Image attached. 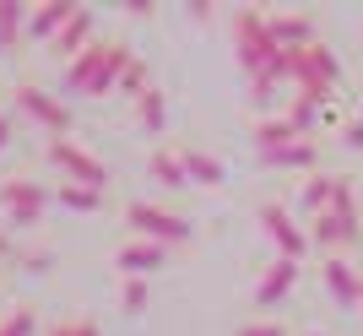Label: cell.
<instances>
[{"label": "cell", "mask_w": 363, "mask_h": 336, "mask_svg": "<svg viewBox=\"0 0 363 336\" xmlns=\"http://www.w3.org/2000/svg\"><path fill=\"white\" fill-rule=\"evenodd\" d=\"M233 49H239V65L250 77H266V65L277 60V38L266 28V11H233Z\"/></svg>", "instance_id": "6da1fadb"}, {"label": "cell", "mask_w": 363, "mask_h": 336, "mask_svg": "<svg viewBox=\"0 0 363 336\" xmlns=\"http://www.w3.org/2000/svg\"><path fill=\"white\" fill-rule=\"evenodd\" d=\"M125 223L136 228V239H152V245H190V217L168 212V206H152V201H130Z\"/></svg>", "instance_id": "7a4b0ae2"}, {"label": "cell", "mask_w": 363, "mask_h": 336, "mask_svg": "<svg viewBox=\"0 0 363 336\" xmlns=\"http://www.w3.org/2000/svg\"><path fill=\"white\" fill-rule=\"evenodd\" d=\"M49 163L60 168L65 184H87V190H98V196L108 190V168L98 163L87 147H76L71 136H55V141H49Z\"/></svg>", "instance_id": "3957f363"}, {"label": "cell", "mask_w": 363, "mask_h": 336, "mask_svg": "<svg viewBox=\"0 0 363 336\" xmlns=\"http://www.w3.org/2000/svg\"><path fill=\"white\" fill-rule=\"evenodd\" d=\"M49 201L55 196L33 179H6L0 184V212H6V223H16V228H33V223L49 212Z\"/></svg>", "instance_id": "277c9868"}, {"label": "cell", "mask_w": 363, "mask_h": 336, "mask_svg": "<svg viewBox=\"0 0 363 336\" xmlns=\"http://www.w3.org/2000/svg\"><path fill=\"white\" fill-rule=\"evenodd\" d=\"M260 228H266V239L277 245V255H282V260H303V255H309V228L293 223L288 206L266 201V206H260Z\"/></svg>", "instance_id": "5b68a950"}, {"label": "cell", "mask_w": 363, "mask_h": 336, "mask_svg": "<svg viewBox=\"0 0 363 336\" xmlns=\"http://www.w3.org/2000/svg\"><path fill=\"white\" fill-rule=\"evenodd\" d=\"M16 108H22L33 125H44L49 136H65V130H71V108L44 87H16Z\"/></svg>", "instance_id": "8992f818"}, {"label": "cell", "mask_w": 363, "mask_h": 336, "mask_svg": "<svg viewBox=\"0 0 363 336\" xmlns=\"http://www.w3.org/2000/svg\"><path fill=\"white\" fill-rule=\"evenodd\" d=\"M309 245H320L325 255L352 250V245H363V223H342L336 212H320V217H309Z\"/></svg>", "instance_id": "52a82bcc"}, {"label": "cell", "mask_w": 363, "mask_h": 336, "mask_svg": "<svg viewBox=\"0 0 363 336\" xmlns=\"http://www.w3.org/2000/svg\"><path fill=\"white\" fill-rule=\"evenodd\" d=\"M266 28H272L277 49H309V44H320V28H315V16H309V11H272V16H266Z\"/></svg>", "instance_id": "ba28073f"}, {"label": "cell", "mask_w": 363, "mask_h": 336, "mask_svg": "<svg viewBox=\"0 0 363 336\" xmlns=\"http://www.w3.org/2000/svg\"><path fill=\"white\" fill-rule=\"evenodd\" d=\"M104 65H108V44L98 38L92 49H82V55L65 65V92H76V98H92L98 77H104Z\"/></svg>", "instance_id": "9c48e42d"}, {"label": "cell", "mask_w": 363, "mask_h": 336, "mask_svg": "<svg viewBox=\"0 0 363 336\" xmlns=\"http://www.w3.org/2000/svg\"><path fill=\"white\" fill-rule=\"evenodd\" d=\"M320 276H325V288H331V298L342 309H358L363 304V271H352L342 255H325V260H320Z\"/></svg>", "instance_id": "30bf717a"}, {"label": "cell", "mask_w": 363, "mask_h": 336, "mask_svg": "<svg viewBox=\"0 0 363 336\" xmlns=\"http://www.w3.org/2000/svg\"><path fill=\"white\" fill-rule=\"evenodd\" d=\"M76 16V6L71 0H44V6H33V16H28V38L33 44H55L60 38V28Z\"/></svg>", "instance_id": "8fae6325"}, {"label": "cell", "mask_w": 363, "mask_h": 336, "mask_svg": "<svg viewBox=\"0 0 363 336\" xmlns=\"http://www.w3.org/2000/svg\"><path fill=\"white\" fill-rule=\"evenodd\" d=\"M293 282H298V260H282V255H277L272 266H266V276L255 282V304L272 309L277 298H288V293H293Z\"/></svg>", "instance_id": "7c38bea8"}, {"label": "cell", "mask_w": 363, "mask_h": 336, "mask_svg": "<svg viewBox=\"0 0 363 336\" xmlns=\"http://www.w3.org/2000/svg\"><path fill=\"white\" fill-rule=\"evenodd\" d=\"M168 260V245H152V239H130V245L120 250V271L136 276V282H147L157 266Z\"/></svg>", "instance_id": "4fadbf2b"}, {"label": "cell", "mask_w": 363, "mask_h": 336, "mask_svg": "<svg viewBox=\"0 0 363 336\" xmlns=\"http://www.w3.org/2000/svg\"><path fill=\"white\" fill-rule=\"evenodd\" d=\"M92 44H98V38H92V11H87V6H76V16L60 28V38H55L49 49H55V55H60V60L71 65L76 55H82V49H92Z\"/></svg>", "instance_id": "5bb4252c"}, {"label": "cell", "mask_w": 363, "mask_h": 336, "mask_svg": "<svg viewBox=\"0 0 363 336\" xmlns=\"http://www.w3.org/2000/svg\"><path fill=\"white\" fill-rule=\"evenodd\" d=\"M266 168H288V174H315V168H320V147H315V136H298L293 147H277V152H266Z\"/></svg>", "instance_id": "9a60e30c"}, {"label": "cell", "mask_w": 363, "mask_h": 336, "mask_svg": "<svg viewBox=\"0 0 363 336\" xmlns=\"http://www.w3.org/2000/svg\"><path fill=\"white\" fill-rule=\"evenodd\" d=\"M331 196H336V174H309L298 190V206L303 217H320V212H331Z\"/></svg>", "instance_id": "2e32d148"}, {"label": "cell", "mask_w": 363, "mask_h": 336, "mask_svg": "<svg viewBox=\"0 0 363 336\" xmlns=\"http://www.w3.org/2000/svg\"><path fill=\"white\" fill-rule=\"evenodd\" d=\"M147 168H152V179H163L168 190H184V184H190V174H184V157H179V147H157V152L147 157Z\"/></svg>", "instance_id": "e0dca14e"}, {"label": "cell", "mask_w": 363, "mask_h": 336, "mask_svg": "<svg viewBox=\"0 0 363 336\" xmlns=\"http://www.w3.org/2000/svg\"><path fill=\"white\" fill-rule=\"evenodd\" d=\"M184 157V174H190V184H223L228 179V168L217 163L212 152H201V147H179Z\"/></svg>", "instance_id": "ac0fdd59"}, {"label": "cell", "mask_w": 363, "mask_h": 336, "mask_svg": "<svg viewBox=\"0 0 363 336\" xmlns=\"http://www.w3.org/2000/svg\"><path fill=\"white\" fill-rule=\"evenodd\" d=\"M293 141H298V130H293L288 114H277V120H260V125H255V147H260V157L277 152V147H293Z\"/></svg>", "instance_id": "d6986e66"}, {"label": "cell", "mask_w": 363, "mask_h": 336, "mask_svg": "<svg viewBox=\"0 0 363 336\" xmlns=\"http://www.w3.org/2000/svg\"><path fill=\"white\" fill-rule=\"evenodd\" d=\"M136 120H141V130H147V136H163V125H168V98L157 87H147L136 98Z\"/></svg>", "instance_id": "ffe728a7"}, {"label": "cell", "mask_w": 363, "mask_h": 336, "mask_svg": "<svg viewBox=\"0 0 363 336\" xmlns=\"http://www.w3.org/2000/svg\"><path fill=\"white\" fill-rule=\"evenodd\" d=\"M28 16L33 6H22V0H0V49H11L22 33H28Z\"/></svg>", "instance_id": "44dd1931"}, {"label": "cell", "mask_w": 363, "mask_h": 336, "mask_svg": "<svg viewBox=\"0 0 363 336\" xmlns=\"http://www.w3.org/2000/svg\"><path fill=\"white\" fill-rule=\"evenodd\" d=\"M320 114H325V98H309V92H298V98L288 103V120H293V130H298V136H309V130H315Z\"/></svg>", "instance_id": "7402d4cb"}, {"label": "cell", "mask_w": 363, "mask_h": 336, "mask_svg": "<svg viewBox=\"0 0 363 336\" xmlns=\"http://www.w3.org/2000/svg\"><path fill=\"white\" fill-rule=\"evenodd\" d=\"M55 201H60L65 212H98V206H104V196H98V190H87V184H60V190H55Z\"/></svg>", "instance_id": "603a6c76"}, {"label": "cell", "mask_w": 363, "mask_h": 336, "mask_svg": "<svg viewBox=\"0 0 363 336\" xmlns=\"http://www.w3.org/2000/svg\"><path fill=\"white\" fill-rule=\"evenodd\" d=\"M38 331V315L33 309H11V315H0V336H33Z\"/></svg>", "instance_id": "cb8c5ba5"}, {"label": "cell", "mask_w": 363, "mask_h": 336, "mask_svg": "<svg viewBox=\"0 0 363 336\" xmlns=\"http://www.w3.org/2000/svg\"><path fill=\"white\" fill-rule=\"evenodd\" d=\"M152 87V77H147V65L141 60H130L125 65V77H120V92H130V98H141V92Z\"/></svg>", "instance_id": "d4e9b609"}, {"label": "cell", "mask_w": 363, "mask_h": 336, "mask_svg": "<svg viewBox=\"0 0 363 336\" xmlns=\"http://www.w3.org/2000/svg\"><path fill=\"white\" fill-rule=\"evenodd\" d=\"M125 315H141L147 309V282H136V276H125V293H120Z\"/></svg>", "instance_id": "484cf974"}, {"label": "cell", "mask_w": 363, "mask_h": 336, "mask_svg": "<svg viewBox=\"0 0 363 336\" xmlns=\"http://www.w3.org/2000/svg\"><path fill=\"white\" fill-rule=\"evenodd\" d=\"M239 336H288V325H277V320H255V325H244Z\"/></svg>", "instance_id": "4316f807"}, {"label": "cell", "mask_w": 363, "mask_h": 336, "mask_svg": "<svg viewBox=\"0 0 363 336\" xmlns=\"http://www.w3.org/2000/svg\"><path fill=\"white\" fill-rule=\"evenodd\" d=\"M342 141H347L352 152H363V120H352V125H347V130H342Z\"/></svg>", "instance_id": "83f0119b"}, {"label": "cell", "mask_w": 363, "mask_h": 336, "mask_svg": "<svg viewBox=\"0 0 363 336\" xmlns=\"http://www.w3.org/2000/svg\"><path fill=\"white\" fill-rule=\"evenodd\" d=\"M120 11L125 16H152V6H147V0H120Z\"/></svg>", "instance_id": "f1b7e54d"}, {"label": "cell", "mask_w": 363, "mask_h": 336, "mask_svg": "<svg viewBox=\"0 0 363 336\" xmlns=\"http://www.w3.org/2000/svg\"><path fill=\"white\" fill-rule=\"evenodd\" d=\"M11 130H16V125H11V114H0V152L11 147Z\"/></svg>", "instance_id": "f546056e"}, {"label": "cell", "mask_w": 363, "mask_h": 336, "mask_svg": "<svg viewBox=\"0 0 363 336\" xmlns=\"http://www.w3.org/2000/svg\"><path fill=\"white\" fill-rule=\"evenodd\" d=\"M49 336H76V320H60V325H55Z\"/></svg>", "instance_id": "4dcf8cb0"}, {"label": "cell", "mask_w": 363, "mask_h": 336, "mask_svg": "<svg viewBox=\"0 0 363 336\" xmlns=\"http://www.w3.org/2000/svg\"><path fill=\"white\" fill-rule=\"evenodd\" d=\"M11 255H16V245L6 239V233H0V260H11Z\"/></svg>", "instance_id": "1f68e13d"}, {"label": "cell", "mask_w": 363, "mask_h": 336, "mask_svg": "<svg viewBox=\"0 0 363 336\" xmlns=\"http://www.w3.org/2000/svg\"><path fill=\"white\" fill-rule=\"evenodd\" d=\"M358 309H363V304H358Z\"/></svg>", "instance_id": "d6a6232c"}]
</instances>
